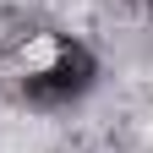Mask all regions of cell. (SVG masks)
<instances>
[{
  "instance_id": "cell-1",
  "label": "cell",
  "mask_w": 153,
  "mask_h": 153,
  "mask_svg": "<svg viewBox=\"0 0 153 153\" xmlns=\"http://www.w3.org/2000/svg\"><path fill=\"white\" fill-rule=\"evenodd\" d=\"M93 55L82 44H71L60 33H38L27 38L22 49H16V93H22L27 104H71L76 93H88L93 82Z\"/></svg>"
}]
</instances>
